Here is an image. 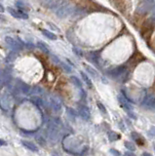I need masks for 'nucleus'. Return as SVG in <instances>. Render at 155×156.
Here are the masks:
<instances>
[{
	"label": "nucleus",
	"instance_id": "a211bd4d",
	"mask_svg": "<svg viewBox=\"0 0 155 156\" xmlns=\"http://www.w3.org/2000/svg\"><path fill=\"white\" fill-rule=\"evenodd\" d=\"M30 101L35 104L36 106H43V99L38 96H32L30 98Z\"/></svg>",
	"mask_w": 155,
	"mask_h": 156
},
{
	"label": "nucleus",
	"instance_id": "0eeeda50",
	"mask_svg": "<svg viewBox=\"0 0 155 156\" xmlns=\"http://www.w3.org/2000/svg\"><path fill=\"white\" fill-rule=\"evenodd\" d=\"M7 11L9 12V14L11 15L12 17H14L16 19H20V20H26V19L28 18V14H26L25 12H23V11L15 10V9H13V8H11V7H8Z\"/></svg>",
	"mask_w": 155,
	"mask_h": 156
},
{
	"label": "nucleus",
	"instance_id": "f3484780",
	"mask_svg": "<svg viewBox=\"0 0 155 156\" xmlns=\"http://www.w3.org/2000/svg\"><path fill=\"white\" fill-rule=\"evenodd\" d=\"M41 33L43 34L45 37H47V38L50 39V40H56V39L58 38L57 35H56L55 33H53V32H51L49 30H45V29H42Z\"/></svg>",
	"mask_w": 155,
	"mask_h": 156
},
{
	"label": "nucleus",
	"instance_id": "f8f14e48",
	"mask_svg": "<svg viewBox=\"0 0 155 156\" xmlns=\"http://www.w3.org/2000/svg\"><path fill=\"white\" fill-rule=\"evenodd\" d=\"M22 144L25 147L26 149L30 150V151L33 152H37L38 151V147L36 146L35 144H33L32 142H29V141H22Z\"/></svg>",
	"mask_w": 155,
	"mask_h": 156
},
{
	"label": "nucleus",
	"instance_id": "c756f323",
	"mask_svg": "<svg viewBox=\"0 0 155 156\" xmlns=\"http://www.w3.org/2000/svg\"><path fill=\"white\" fill-rule=\"evenodd\" d=\"M147 134L150 138H155V126H152V127L147 131Z\"/></svg>",
	"mask_w": 155,
	"mask_h": 156
},
{
	"label": "nucleus",
	"instance_id": "473e14b6",
	"mask_svg": "<svg viewBox=\"0 0 155 156\" xmlns=\"http://www.w3.org/2000/svg\"><path fill=\"white\" fill-rule=\"evenodd\" d=\"M61 66H63V68H65V70H66V71H68V72H70V71H71V69H70V68H69V66H65V64H61Z\"/></svg>",
	"mask_w": 155,
	"mask_h": 156
},
{
	"label": "nucleus",
	"instance_id": "4c0bfd02",
	"mask_svg": "<svg viewBox=\"0 0 155 156\" xmlns=\"http://www.w3.org/2000/svg\"><path fill=\"white\" fill-rule=\"evenodd\" d=\"M154 150H155V146H154Z\"/></svg>",
	"mask_w": 155,
	"mask_h": 156
},
{
	"label": "nucleus",
	"instance_id": "4be33fe9",
	"mask_svg": "<svg viewBox=\"0 0 155 156\" xmlns=\"http://www.w3.org/2000/svg\"><path fill=\"white\" fill-rule=\"evenodd\" d=\"M35 141L38 142V144L40 146H46V139H45L44 137H42L41 135H36L35 136Z\"/></svg>",
	"mask_w": 155,
	"mask_h": 156
},
{
	"label": "nucleus",
	"instance_id": "9d476101",
	"mask_svg": "<svg viewBox=\"0 0 155 156\" xmlns=\"http://www.w3.org/2000/svg\"><path fill=\"white\" fill-rule=\"evenodd\" d=\"M118 101H119V104H121V106L123 107V108L126 110V112H129V111H131V110H133L132 106H130V103H128L129 101H128L124 96L119 95L118 96Z\"/></svg>",
	"mask_w": 155,
	"mask_h": 156
},
{
	"label": "nucleus",
	"instance_id": "cd10ccee",
	"mask_svg": "<svg viewBox=\"0 0 155 156\" xmlns=\"http://www.w3.org/2000/svg\"><path fill=\"white\" fill-rule=\"evenodd\" d=\"M16 58H17V52H16V51H12V52L8 55L7 60H8V61H15Z\"/></svg>",
	"mask_w": 155,
	"mask_h": 156
},
{
	"label": "nucleus",
	"instance_id": "e433bc0d",
	"mask_svg": "<svg viewBox=\"0 0 155 156\" xmlns=\"http://www.w3.org/2000/svg\"><path fill=\"white\" fill-rule=\"evenodd\" d=\"M4 144H7V142H4L3 139H1V146H4Z\"/></svg>",
	"mask_w": 155,
	"mask_h": 156
},
{
	"label": "nucleus",
	"instance_id": "f257e3e1",
	"mask_svg": "<svg viewBox=\"0 0 155 156\" xmlns=\"http://www.w3.org/2000/svg\"><path fill=\"white\" fill-rule=\"evenodd\" d=\"M154 26H155V20L153 18L148 19V20H146L145 21H143L141 23L140 28V33L144 40L149 39V37L151 36L154 29Z\"/></svg>",
	"mask_w": 155,
	"mask_h": 156
},
{
	"label": "nucleus",
	"instance_id": "39448f33",
	"mask_svg": "<svg viewBox=\"0 0 155 156\" xmlns=\"http://www.w3.org/2000/svg\"><path fill=\"white\" fill-rule=\"evenodd\" d=\"M143 107L147 109H154L155 108V96L153 94L148 93L144 96L143 99V103H141Z\"/></svg>",
	"mask_w": 155,
	"mask_h": 156
},
{
	"label": "nucleus",
	"instance_id": "ddd939ff",
	"mask_svg": "<svg viewBox=\"0 0 155 156\" xmlns=\"http://www.w3.org/2000/svg\"><path fill=\"white\" fill-rule=\"evenodd\" d=\"M131 137H132L133 141L137 142L138 144H140V146H143L144 144V139L140 134H138L137 132H132V133H131Z\"/></svg>",
	"mask_w": 155,
	"mask_h": 156
},
{
	"label": "nucleus",
	"instance_id": "412c9836",
	"mask_svg": "<svg viewBox=\"0 0 155 156\" xmlns=\"http://www.w3.org/2000/svg\"><path fill=\"white\" fill-rule=\"evenodd\" d=\"M46 45L47 44H45V43L42 42V41H38V43H37V46H38L39 49L42 50V52L45 53V54H49L50 53V50L48 49Z\"/></svg>",
	"mask_w": 155,
	"mask_h": 156
},
{
	"label": "nucleus",
	"instance_id": "7c9ffc66",
	"mask_svg": "<svg viewBox=\"0 0 155 156\" xmlns=\"http://www.w3.org/2000/svg\"><path fill=\"white\" fill-rule=\"evenodd\" d=\"M109 152H110L113 156H121V152L118 151V150H116V149H114V148H111L110 150H109Z\"/></svg>",
	"mask_w": 155,
	"mask_h": 156
},
{
	"label": "nucleus",
	"instance_id": "c85d7f7f",
	"mask_svg": "<svg viewBox=\"0 0 155 156\" xmlns=\"http://www.w3.org/2000/svg\"><path fill=\"white\" fill-rule=\"evenodd\" d=\"M97 106H98L99 109H100V111L101 112V113H103V114H106V108L105 107V106H103V104L101 103V101H98Z\"/></svg>",
	"mask_w": 155,
	"mask_h": 156
},
{
	"label": "nucleus",
	"instance_id": "393cba45",
	"mask_svg": "<svg viewBox=\"0 0 155 156\" xmlns=\"http://www.w3.org/2000/svg\"><path fill=\"white\" fill-rule=\"evenodd\" d=\"M66 113H68V115L69 117L71 118L72 120H75V117L77 116V113H76V111L74 109H72V108H66Z\"/></svg>",
	"mask_w": 155,
	"mask_h": 156
},
{
	"label": "nucleus",
	"instance_id": "b1692460",
	"mask_svg": "<svg viewBox=\"0 0 155 156\" xmlns=\"http://www.w3.org/2000/svg\"><path fill=\"white\" fill-rule=\"evenodd\" d=\"M124 146L126 147L127 149H129L130 151H136V146L133 144L132 142H124Z\"/></svg>",
	"mask_w": 155,
	"mask_h": 156
},
{
	"label": "nucleus",
	"instance_id": "f03ea898",
	"mask_svg": "<svg viewBox=\"0 0 155 156\" xmlns=\"http://www.w3.org/2000/svg\"><path fill=\"white\" fill-rule=\"evenodd\" d=\"M154 5H155L154 0H141V4H138L137 10H136V14L137 15L147 14L149 11L153 9Z\"/></svg>",
	"mask_w": 155,
	"mask_h": 156
},
{
	"label": "nucleus",
	"instance_id": "9b49d317",
	"mask_svg": "<svg viewBox=\"0 0 155 156\" xmlns=\"http://www.w3.org/2000/svg\"><path fill=\"white\" fill-rule=\"evenodd\" d=\"M113 4L119 12L121 13L126 12V7H127L126 0H113Z\"/></svg>",
	"mask_w": 155,
	"mask_h": 156
},
{
	"label": "nucleus",
	"instance_id": "f704fd0d",
	"mask_svg": "<svg viewBox=\"0 0 155 156\" xmlns=\"http://www.w3.org/2000/svg\"><path fill=\"white\" fill-rule=\"evenodd\" d=\"M141 156H152V155L148 152H143V154H141Z\"/></svg>",
	"mask_w": 155,
	"mask_h": 156
},
{
	"label": "nucleus",
	"instance_id": "6ab92c4d",
	"mask_svg": "<svg viewBox=\"0 0 155 156\" xmlns=\"http://www.w3.org/2000/svg\"><path fill=\"white\" fill-rule=\"evenodd\" d=\"M80 74H81L82 78H83V80H84L85 84H86V85L88 86V87L90 88V89H92V88H93V84H92V81H91V79L89 78V76H88L87 74H85L83 71H81V72H80Z\"/></svg>",
	"mask_w": 155,
	"mask_h": 156
},
{
	"label": "nucleus",
	"instance_id": "dca6fc26",
	"mask_svg": "<svg viewBox=\"0 0 155 156\" xmlns=\"http://www.w3.org/2000/svg\"><path fill=\"white\" fill-rule=\"evenodd\" d=\"M84 68L85 69H86V71L89 73L91 76H93L95 78V79H97V78L99 77V73L97 71H96V69L95 68H93L92 66H88V64H84Z\"/></svg>",
	"mask_w": 155,
	"mask_h": 156
},
{
	"label": "nucleus",
	"instance_id": "72a5a7b5",
	"mask_svg": "<svg viewBox=\"0 0 155 156\" xmlns=\"http://www.w3.org/2000/svg\"><path fill=\"white\" fill-rule=\"evenodd\" d=\"M152 18L155 20V5H154V7H153V9H152Z\"/></svg>",
	"mask_w": 155,
	"mask_h": 156
},
{
	"label": "nucleus",
	"instance_id": "423d86ee",
	"mask_svg": "<svg viewBox=\"0 0 155 156\" xmlns=\"http://www.w3.org/2000/svg\"><path fill=\"white\" fill-rule=\"evenodd\" d=\"M70 14H73V8L70 7L68 4H65L63 6H61L57 11V16L59 18H66Z\"/></svg>",
	"mask_w": 155,
	"mask_h": 156
},
{
	"label": "nucleus",
	"instance_id": "2f4dec72",
	"mask_svg": "<svg viewBox=\"0 0 155 156\" xmlns=\"http://www.w3.org/2000/svg\"><path fill=\"white\" fill-rule=\"evenodd\" d=\"M125 156H136V154L134 153V151H127L126 153H125Z\"/></svg>",
	"mask_w": 155,
	"mask_h": 156
},
{
	"label": "nucleus",
	"instance_id": "a878e982",
	"mask_svg": "<svg viewBox=\"0 0 155 156\" xmlns=\"http://www.w3.org/2000/svg\"><path fill=\"white\" fill-rule=\"evenodd\" d=\"M16 6H17L19 9H22V11H23V12H26V11L28 10V8L25 7V4L23 3V2H22V1H17V2H16Z\"/></svg>",
	"mask_w": 155,
	"mask_h": 156
},
{
	"label": "nucleus",
	"instance_id": "6e6552de",
	"mask_svg": "<svg viewBox=\"0 0 155 156\" xmlns=\"http://www.w3.org/2000/svg\"><path fill=\"white\" fill-rule=\"evenodd\" d=\"M78 114L83 120L89 121L90 118H91V113H90L89 107H88L87 106H85V104H82V106H78Z\"/></svg>",
	"mask_w": 155,
	"mask_h": 156
},
{
	"label": "nucleus",
	"instance_id": "5701e85b",
	"mask_svg": "<svg viewBox=\"0 0 155 156\" xmlns=\"http://www.w3.org/2000/svg\"><path fill=\"white\" fill-rule=\"evenodd\" d=\"M70 81L73 83L74 85L76 86V87H78V88H82V83L81 81L77 78L76 76H74V75H72V76H70Z\"/></svg>",
	"mask_w": 155,
	"mask_h": 156
},
{
	"label": "nucleus",
	"instance_id": "4468645a",
	"mask_svg": "<svg viewBox=\"0 0 155 156\" xmlns=\"http://www.w3.org/2000/svg\"><path fill=\"white\" fill-rule=\"evenodd\" d=\"M86 57L91 63H94L97 64H99V61H100V55L98 54V52H90Z\"/></svg>",
	"mask_w": 155,
	"mask_h": 156
},
{
	"label": "nucleus",
	"instance_id": "20e7f679",
	"mask_svg": "<svg viewBox=\"0 0 155 156\" xmlns=\"http://www.w3.org/2000/svg\"><path fill=\"white\" fill-rule=\"evenodd\" d=\"M5 42L8 45V47L10 48L12 51H16V52H19L23 49V43H19L18 40H15L14 38L10 36H6L5 37Z\"/></svg>",
	"mask_w": 155,
	"mask_h": 156
},
{
	"label": "nucleus",
	"instance_id": "bb28decb",
	"mask_svg": "<svg viewBox=\"0 0 155 156\" xmlns=\"http://www.w3.org/2000/svg\"><path fill=\"white\" fill-rule=\"evenodd\" d=\"M32 93L36 94V95H42V94L44 93V90L41 87H39V86H35V87L32 89Z\"/></svg>",
	"mask_w": 155,
	"mask_h": 156
},
{
	"label": "nucleus",
	"instance_id": "7ed1b4c3",
	"mask_svg": "<svg viewBox=\"0 0 155 156\" xmlns=\"http://www.w3.org/2000/svg\"><path fill=\"white\" fill-rule=\"evenodd\" d=\"M127 66H118L115 68H112L108 70H106V75L112 79H118V78L124 76V74H127Z\"/></svg>",
	"mask_w": 155,
	"mask_h": 156
},
{
	"label": "nucleus",
	"instance_id": "2eb2a0df",
	"mask_svg": "<svg viewBox=\"0 0 155 156\" xmlns=\"http://www.w3.org/2000/svg\"><path fill=\"white\" fill-rule=\"evenodd\" d=\"M50 104H51V107H52V109L54 110V111L59 112V111H61V103H59L57 99H51Z\"/></svg>",
	"mask_w": 155,
	"mask_h": 156
},
{
	"label": "nucleus",
	"instance_id": "1a4fd4ad",
	"mask_svg": "<svg viewBox=\"0 0 155 156\" xmlns=\"http://www.w3.org/2000/svg\"><path fill=\"white\" fill-rule=\"evenodd\" d=\"M15 85L19 88V90L21 91V93L25 94V95H28V94H29V92H30V90H31L30 86H29L28 84H26L25 82L20 80V79L16 80V84Z\"/></svg>",
	"mask_w": 155,
	"mask_h": 156
},
{
	"label": "nucleus",
	"instance_id": "aec40b11",
	"mask_svg": "<svg viewBox=\"0 0 155 156\" xmlns=\"http://www.w3.org/2000/svg\"><path fill=\"white\" fill-rule=\"evenodd\" d=\"M107 137H108V139L110 142H115L116 139H120V136L117 135V133H115L114 131H109L107 133Z\"/></svg>",
	"mask_w": 155,
	"mask_h": 156
},
{
	"label": "nucleus",
	"instance_id": "c9c22d12",
	"mask_svg": "<svg viewBox=\"0 0 155 156\" xmlns=\"http://www.w3.org/2000/svg\"><path fill=\"white\" fill-rule=\"evenodd\" d=\"M52 155H53V156H60V154H59V153H57L56 151L52 152Z\"/></svg>",
	"mask_w": 155,
	"mask_h": 156
}]
</instances>
